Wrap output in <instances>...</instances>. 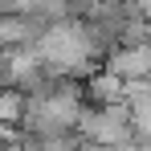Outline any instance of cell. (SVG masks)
<instances>
[{
  "instance_id": "7a4b0ae2",
  "label": "cell",
  "mask_w": 151,
  "mask_h": 151,
  "mask_svg": "<svg viewBox=\"0 0 151 151\" xmlns=\"http://www.w3.org/2000/svg\"><path fill=\"white\" fill-rule=\"evenodd\" d=\"M102 65H106L110 74H119L123 82L151 78V41H135V45H110V53L102 57Z\"/></svg>"
},
{
  "instance_id": "277c9868",
  "label": "cell",
  "mask_w": 151,
  "mask_h": 151,
  "mask_svg": "<svg viewBox=\"0 0 151 151\" xmlns=\"http://www.w3.org/2000/svg\"><path fill=\"white\" fill-rule=\"evenodd\" d=\"M127 106H131V123H135V135H139V139H151V90L135 94V98L127 102Z\"/></svg>"
},
{
  "instance_id": "6da1fadb",
  "label": "cell",
  "mask_w": 151,
  "mask_h": 151,
  "mask_svg": "<svg viewBox=\"0 0 151 151\" xmlns=\"http://www.w3.org/2000/svg\"><path fill=\"white\" fill-rule=\"evenodd\" d=\"M78 135L90 143L94 151H114L135 139V123H131V106L127 102H106V106H86L82 123H78Z\"/></svg>"
},
{
  "instance_id": "3957f363",
  "label": "cell",
  "mask_w": 151,
  "mask_h": 151,
  "mask_svg": "<svg viewBox=\"0 0 151 151\" xmlns=\"http://www.w3.org/2000/svg\"><path fill=\"white\" fill-rule=\"evenodd\" d=\"M25 114H29V90H17V86L0 82V123L4 127H25Z\"/></svg>"
}]
</instances>
